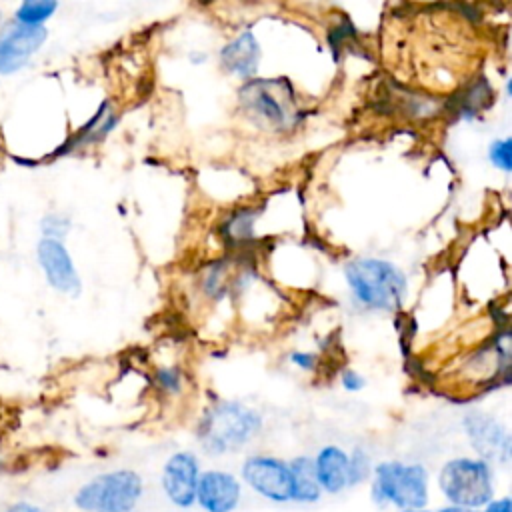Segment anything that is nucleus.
Listing matches in <instances>:
<instances>
[{"mask_svg": "<svg viewBox=\"0 0 512 512\" xmlns=\"http://www.w3.org/2000/svg\"><path fill=\"white\" fill-rule=\"evenodd\" d=\"M484 512H512L510 510V498H500V500H490L486 504Z\"/></svg>", "mask_w": 512, "mask_h": 512, "instance_id": "25", "label": "nucleus"}, {"mask_svg": "<svg viewBox=\"0 0 512 512\" xmlns=\"http://www.w3.org/2000/svg\"><path fill=\"white\" fill-rule=\"evenodd\" d=\"M246 484L274 502L290 500V470L288 462L274 456H250L242 466Z\"/></svg>", "mask_w": 512, "mask_h": 512, "instance_id": "7", "label": "nucleus"}, {"mask_svg": "<svg viewBox=\"0 0 512 512\" xmlns=\"http://www.w3.org/2000/svg\"><path fill=\"white\" fill-rule=\"evenodd\" d=\"M370 474V458L362 448H356L348 456V484H358Z\"/></svg>", "mask_w": 512, "mask_h": 512, "instance_id": "18", "label": "nucleus"}, {"mask_svg": "<svg viewBox=\"0 0 512 512\" xmlns=\"http://www.w3.org/2000/svg\"><path fill=\"white\" fill-rule=\"evenodd\" d=\"M372 496L380 504L422 510L428 502V472L420 464L382 462L374 468Z\"/></svg>", "mask_w": 512, "mask_h": 512, "instance_id": "4", "label": "nucleus"}, {"mask_svg": "<svg viewBox=\"0 0 512 512\" xmlns=\"http://www.w3.org/2000/svg\"><path fill=\"white\" fill-rule=\"evenodd\" d=\"M58 8V2L54 0H28L22 2L16 10V22L26 26H42L44 20H48Z\"/></svg>", "mask_w": 512, "mask_h": 512, "instance_id": "16", "label": "nucleus"}, {"mask_svg": "<svg viewBox=\"0 0 512 512\" xmlns=\"http://www.w3.org/2000/svg\"><path fill=\"white\" fill-rule=\"evenodd\" d=\"M262 428L256 410L240 402H218L210 406L198 426V438L206 452L224 454L248 444Z\"/></svg>", "mask_w": 512, "mask_h": 512, "instance_id": "3", "label": "nucleus"}, {"mask_svg": "<svg viewBox=\"0 0 512 512\" xmlns=\"http://www.w3.org/2000/svg\"><path fill=\"white\" fill-rule=\"evenodd\" d=\"M2 512H48V510L40 504H34V502H28V500H18V502L8 504Z\"/></svg>", "mask_w": 512, "mask_h": 512, "instance_id": "24", "label": "nucleus"}, {"mask_svg": "<svg viewBox=\"0 0 512 512\" xmlns=\"http://www.w3.org/2000/svg\"><path fill=\"white\" fill-rule=\"evenodd\" d=\"M316 478L322 490L336 494L348 484V454L338 446H324L314 458Z\"/></svg>", "mask_w": 512, "mask_h": 512, "instance_id": "14", "label": "nucleus"}, {"mask_svg": "<svg viewBox=\"0 0 512 512\" xmlns=\"http://www.w3.org/2000/svg\"><path fill=\"white\" fill-rule=\"evenodd\" d=\"M290 470V500L312 504L320 500L322 488L316 478L314 460L308 456H298L288 462Z\"/></svg>", "mask_w": 512, "mask_h": 512, "instance_id": "15", "label": "nucleus"}, {"mask_svg": "<svg viewBox=\"0 0 512 512\" xmlns=\"http://www.w3.org/2000/svg\"><path fill=\"white\" fill-rule=\"evenodd\" d=\"M462 424L470 444L482 456L480 460L506 462L510 458V434L496 418L474 410L464 416Z\"/></svg>", "mask_w": 512, "mask_h": 512, "instance_id": "9", "label": "nucleus"}, {"mask_svg": "<svg viewBox=\"0 0 512 512\" xmlns=\"http://www.w3.org/2000/svg\"><path fill=\"white\" fill-rule=\"evenodd\" d=\"M488 158L492 166H496L502 172L512 170V140L510 138H498L488 148Z\"/></svg>", "mask_w": 512, "mask_h": 512, "instance_id": "17", "label": "nucleus"}, {"mask_svg": "<svg viewBox=\"0 0 512 512\" xmlns=\"http://www.w3.org/2000/svg\"><path fill=\"white\" fill-rule=\"evenodd\" d=\"M240 496V482L230 472L206 470L198 478L196 502L206 512H232L240 504Z\"/></svg>", "mask_w": 512, "mask_h": 512, "instance_id": "12", "label": "nucleus"}, {"mask_svg": "<svg viewBox=\"0 0 512 512\" xmlns=\"http://www.w3.org/2000/svg\"><path fill=\"white\" fill-rule=\"evenodd\" d=\"M366 384V380L356 372V370H346L342 374V386L350 392H356V390H362Z\"/></svg>", "mask_w": 512, "mask_h": 512, "instance_id": "23", "label": "nucleus"}, {"mask_svg": "<svg viewBox=\"0 0 512 512\" xmlns=\"http://www.w3.org/2000/svg\"><path fill=\"white\" fill-rule=\"evenodd\" d=\"M240 110L260 128L286 132L300 122L296 94L284 78H250L238 90Z\"/></svg>", "mask_w": 512, "mask_h": 512, "instance_id": "2", "label": "nucleus"}, {"mask_svg": "<svg viewBox=\"0 0 512 512\" xmlns=\"http://www.w3.org/2000/svg\"><path fill=\"white\" fill-rule=\"evenodd\" d=\"M2 468H4V462H2V460H0V470H2Z\"/></svg>", "mask_w": 512, "mask_h": 512, "instance_id": "28", "label": "nucleus"}, {"mask_svg": "<svg viewBox=\"0 0 512 512\" xmlns=\"http://www.w3.org/2000/svg\"><path fill=\"white\" fill-rule=\"evenodd\" d=\"M442 494L462 510L486 506L494 494L492 470L480 458H452L438 476Z\"/></svg>", "mask_w": 512, "mask_h": 512, "instance_id": "6", "label": "nucleus"}, {"mask_svg": "<svg viewBox=\"0 0 512 512\" xmlns=\"http://www.w3.org/2000/svg\"><path fill=\"white\" fill-rule=\"evenodd\" d=\"M38 262L46 274V280L58 292L76 296L82 288L80 276L74 268V262L60 240L42 238L38 242Z\"/></svg>", "mask_w": 512, "mask_h": 512, "instance_id": "11", "label": "nucleus"}, {"mask_svg": "<svg viewBox=\"0 0 512 512\" xmlns=\"http://www.w3.org/2000/svg\"><path fill=\"white\" fill-rule=\"evenodd\" d=\"M40 228L44 232V238L60 240L70 230V220L66 216H62V214H48V216L42 218Z\"/></svg>", "mask_w": 512, "mask_h": 512, "instance_id": "20", "label": "nucleus"}, {"mask_svg": "<svg viewBox=\"0 0 512 512\" xmlns=\"http://www.w3.org/2000/svg\"><path fill=\"white\" fill-rule=\"evenodd\" d=\"M352 296L372 310H398L408 294L406 274L392 262L372 256L354 258L344 268Z\"/></svg>", "mask_w": 512, "mask_h": 512, "instance_id": "1", "label": "nucleus"}, {"mask_svg": "<svg viewBox=\"0 0 512 512\" xmlns=\"http://www.w3.org/2000/svg\"><path fill=\"white\" fill-rule=\"evenodd\" d=\"M258 62H260V44L250 30L238 34L220 50L222 68L240 78L250 80L258 70Z\"/></svg>", "mask_w": 512, "mask_h": 512, "instance_id": "13", "label": "nucleus"}, {"mask_svg": "<svg viewBox=\"0 0 512 512\" xmlns=\"http://www.w3.org/2000/svg\"><path fill=\"white\" fill-rule=\"evenodd\" d=\"M440 512H468V510H462V508H458V506H446V508H442Z\"/></svg>", "mask_w": 512, "mask_h": 512, "instance_id": "26", "label": "nucleus"}, {"mask_svg": "<svg viewBox=\"0 0 512 512\" xmlns=\"http://www.w3.org/2000/svg\"><path fill=\"white\" fill-rule=\"evenodd\" d=\"M404 512H424V510H404Z\"/></svg>", "mask_w": 512, "mask_h": 512, "instance_id": "27", "label": "nucleus"}, {"mask_svg": "<svg viewBox=\"0 0 512 512\" xmlns=\"http://www.w3.org/2000/svg\"><path fill=\"white\" fill-rule=\"evenodd\" d=\"M158 388H162L164 392H180L182 388V372L178 366H162L156 370L154 376Z\"/></svg>", "mask_w": 512, "mask_h": 512, "instance_id": "19", "label": "nucleus"}, {"mask_svg": "<svg viewBox=\"0 0 512 512\" xmlns=\"http://www.w3.org/2000/svg\"><path fill=\"white\" fill-rule=\"evenodd\" d=\"M198 460L190 452L172 454L162 470V488L168 500L178 508H190L196 502L198 488Z\"/></svg>", "mask_w": 512, "mask_h": 512, "instance_id": "10", "label": "nucleus"}, {"mask_svg": "<svg viewBox=\"0 0 512 512\" xmlns=\"http://www.w3.org/2000/svg\"><path fill=\"white\" fill-rule=\"evenodd\" d=\"M252 220H254V212H250V210L238 212V214L226 224V230H228V232H234L236 238L250 236V232H252Z\"/></svg>", "mask_w": 512, "mask_h": 512, "instance_id": "21", "label": "nucleus"}, {"mask_svg": "<svg viewBox=\"0 0 512 512\" xmlns=\"http://www.w3.org/2000/svg\"><path fill=\"white\" fill-rule=\"evenodd\" d=\"M142 490V478L134 470L104 472L78 488L74 506L82 512H132Z\"/></svg>", "mask_w": 512, "mask_h": 512, "instance_id": "5", "label": "nucleus"}, {"mask_svg": "<svg viewBox=\"0 0 512 512\" xmlns=\"http://www.w3.org/2000/svg\"><path fill=\"white\" fill-rule=\"evenodd\" d=\"M46 36L44 26H26L16 20L6 24L0 32V74H12L28 64Z\"/></svg>", "mask_w": 512, "mask_h": 512, "instance_id": "8", "label": "nucleus"}, {"mask_svg": "<svg viewBox=\"0 0 512 512\" xmlns=\"http://www.w3.org/2000/svg\"><path fill=\"white\" fill-rule=\"evenodd\" d=\"M290 362L302 370H314L318 358L312 352H292Z\"/></svg>", "mask_w": 512, "mask_h": 512, "instance_id": "22", "label": "nucleus"}, {"mask_svg": "<svg viewBox=\"0 0 512 512\" xmlns=\"http://www.w3.org/2000/svg\"><path fill=\"white\" fill-rule=\"evenodd\" d=\"M468 512H470V510H468Z\"/></svg>", "mask_w": 512, "mask_h": 512, "instance_id": "29", "label": "nucleus"}]
</instances>
